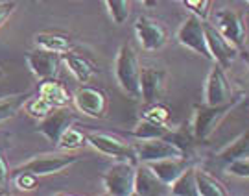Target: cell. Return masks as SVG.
<instances>
[{
	"instance_id": "6da1fadb",
	"label": "cell",
	"mask_w": 249,
	"mask_h": 196,
	"mask_svg": "<svg viewBox=\"0 0 249 196\" xmlns=\"http://www.w3.org/2000/svg\"><path fill=\"white\" fill-rule=\"evenodd\" d=\"M242 102V97H234L231 102L227 104H220V106H209V104H196L194 106V113H192V120H190V132L194 135L196 141H207L211 139L216 128L220 126L227 113H231L234 107Z\"/></svg>"
},
{
	"instance_id": "7a4b0ae2",
	"label": "cell",
	"mask_w": 249,
	"mask_h": 196,
	"mask_svg": "<svg viewBox=\"0 0 249 196\" xmlns=\"http://www.w3.org/2000/svg\"><path fill=\"white\" fill-rule=\"evenodd\" d=\"M115 78L120 89L133 100H141V63L131 45H122L115 58Z\"/></svg>"
},
{
	"instance_id": "3957f363",
	"label": "cell",
	"mask_w": 249,
	"mask_h": 196,
	"mask_svg": "<svg viewBox=\"0 0 249 196\" xmlns=\"http://www.w3.org/2000/svg\"><path fill=\"white\" fill-rule=\"evenodd\" d=\"M135 169L137 163L133 161H115L104 172L102 181L104 189L109 196H131L135 183Z\"/></svg>"
},
{
	"instance_id": "277c9868",
	"label": "cell",
	"mask_w": 249,
	"mask_h": 196,
	"mask_svg": "<svg viewBox=\"0 0 249 196\" xmlns=\"http://www.w3.org/2000/svg\"><path fill=\"white\" fill-rule=\"evenodd\" d=\"M78 156L74 154H39L34 156L26 163L18 165L13 169V172H32L36 176H50V174H59L65 169L78 163Z\"/></svg>"
},
{
	"instance_id": "5b68a950",
	"label": "cell",
	"mask_w": 249,
	"mask_h": 196,
	"mask_svg": "<svg viewBox=\"0 0 249 196\" xmlns=\"http://www.w3.org/2000/svg\"><path fill=\"white\" fill-rule=\"evenodd\" d=\"M179 45H183L185 48L192 50L194 54L201 56L205 59H211V52L207 46V37H205V19L197 17L194 13H190L179 26L178 34H176Z\"/></svg>"
},
{
	"instance_id": "8992f818",
	"label": "cell",
	"mask_w": 249,
	"mask_h": 196,
	"mask_svg": "<svg viewBox=\"0 0 249 196\" xmlns=\"http://www.w3.org/2000/svg\"><path fill=\"white\" fill-rule=\"evenodd\" d=\"M135 34H137V39H139L141 46L148 52L160 50L168 43V30H166V26L157 19L150 17V15H141L135 20Z\"/></svg>"
},
{
	"instance_id": "52a82bcc",
	"label": "cell",
	"mask_w": 249,
	"mask_h": 196,
	"mask_svg": "<svg viewBox=\"0 0 249 196\" xmlns=\"http://www.w3.org/2000/svg\"><path fill=\"white\" fill-rule=\"evenodd\" d=\"M87 144H90L100 154L109 156L116 161H133V163H137V154H135L133 144L124 143L116 135L92 132V134L87 135Z\"/></svg>"
},
{
	"instance_id": "ba28073f",
	"label": "cell",
	"mask_w": 249,
	"mask_h": 196,
	"mask_svg": "<svg viewBox=\"0 0 249 196\" xmlns=\"http://www.w3.org/2000/svg\"><path fill=\"white\" fill-rule=\"evenodd\" d=\"M232 89L229 78L225 74V69L214 63V67L207 74L203 87V104L209 106H220V104H227L232 100Z\"/></svg>"
},
{
	"instance_id": "9c48e42d",
	"label": "cell",
	"mask_w": 249,
	"mask_h": 196,
	"mask_svg": "<svg viewBox=\"0 0 249 196\" xmlns=\"http://www.w3.org/2000/svg\"><path fill=\"white\" fill-rule=\"evenodd\" d=\"M72 102H74V107L83 115L92 117V118H104L107 115L109 100H107L106 93L98 87L81 85L80 89L74 93Z\"/></svg>"
},
{
	"instance_id": "30bf717a",
	"label": "cell",
	"mask_w": 249,
	"mask_h": 196,
	"mask_svg": "<svg viewBox=\"0 0 249 196\" xmlns=\"http://www.w3.org/2000/svg\"><path fill=\"white\" fill-rule=\"evenodd\" d=\"M214 24L216 30L222 34L229 43L236 46L238 50L244 48L246 43V22L238 11L229 8H222L214 15Z\"/></svg>"
},
{
	"instance_id": "8fae6325",
	"label": "cell",
	"mask_w": 249,
	"mask_h": 196,
	"mask_svg": "<svg viewBox=\"0 0 249 196\" xmlns=\"http://www.w3.org/2000/svg\"><path fill=\"white\" fill-rule=\"evenodd\" d=\"M205 37H207V46H209V52H211V58L216 65H220L222 69H229L234 59L238 58V48L229 43L225 37L205 20Z\"/></svg>"
},
{
	"instance_id": "7c38bea8",
	"label": "cell",
	"mask_w": 249,
	"mask_h": 196,
	"mask_svg": "<svg viewBox=\"0 0 249 196\" xmlns=\"http://www.w3.org/2000/svg\"><path fill=\"white\" fill-rule=\"evenodd\" d=\"M74 122H76V115L67 106L53 107L48 115L41 118V122L37 126V132L45 135L50 143L57 144L61 135L65 134V130L71 128Z\"/></svg>"
},
{
	"instance_id": "4fadbf2b",
	"label": "cell",
	"mask_w": 249,
	"mask_h": 196,
	"mask_svg": "<svg viewBox=\"0 0 249 196\" xmlns=\"http://www.w3.org/2000/svg\"><path fill=\"white\" fill-rule=\"evenodd\" d=\"M26 63L28 67H30V71H32V74L39 81L50 80V78H55L59 69H61L63 54L36 48V50H30L26 54Z\"/></svg>"
},
{
	"instance_id": "5bb4252c",
	"label": "cell",
	"mask_w": 249,
	"mask_h": 196,
	"mask_svg": "<svg viewBox=\"0 0 249 196\" xmlns=\"http://www.w3.org/2000/svg\"><path fill=\"white\" fill-rule=\"evenodd\" d=\"M137 161L139 163H151V161L166 159V157H179L185 156L176 144L168 139H142L133 144ZM187 157V156H185Z\"/></svg>"
},
{
	"instance_id": "9a60e30c",
	"label": "cell",
	"mask_w": 249,
	"mask_h": 196,
	"mask_svg": "<svg viewBox=\"0 0 249 196\" xmlns=\"http://www.w3.org/2000/svg\"><path fill=\"white\" fill-rule=\"evenodd\" d=\"M166 85V71L157 67H141V100L144 104L159 102Z\"/></svg>"
},
{
	"instance_id": "2e32d148",
	"label": "cell",
	"mask_w": 249,
	"mask_h": 196,
	"mask_svg": "<svg viewBox=\"0 0 249 196\" xmlns=\"http://www.w3.org/2000/svg\"><path fill=\"white\" fill-rule=\"evenodd\" d=\"M133 195H137V196L170 195V185L162 183V181L155 176V172L150 169L148 163H141V165L135 169Z\"/></svg>"
},
{
	"instance_id": "e0dca14e",
	"label": "cell",
	"mask_w": 249,
	"mask_h": 196,
	"mask_svg": "<svg viewBox=\"0 0 249 196\" xmlns=\"http://www.w3.org/2000/svg\"><path fill=\"white\" fill-rule=\"evenodd\" d=\"M148 165H150V169L155 172V176H157L162 183L172 185V183L181 176V172L185 169H188L192 163H190L188 157H185V156H179V157H166V159L151 161Z\"/></svg>"
},
{
	"instance_id": "ac0fdd59",
	"label": "cell",
	"mask_w": 249,
	"mask_h": 196,
	"mask_svg": "<svg viewBox=\"0 0 249 196\" xmlns=\"http://www.w3.org/2000/svg\"><path fill=\"white\" fill-rule=\"evenodd\" d=\"M39 97H43L46 102H50L53 107H61V106H69L72 102L71 93L67 91V87L63 85L61 81H57L55 78H50V80H41V85H39Z\"/></svg>"
},
{
	"instance_id": "d6986e66",
	"label": "cell",
	"mask_w": 249,
	"mask_h": 196,
	"mask_svg": "<svg viewBox=\"0 0 249 196\" xmlns=\"http://www.w3.org/2000/svg\"><path fill=\"white\" fill-rule=\"evenodd\" d=\"M248 156H249V130L238 135L225 148H222V150L214 156V159L225 167L227 163H231L234 159H240V157H248Z\"/></svg>"
},
{
	"instance_id": "ffe728a7",
	"label": "cell",
	"mask_w": 249,
	"mask_h": 196,
	"mask_svg": "<svg viewBox=\"0 0 249 196\" xmlns=\"http://www.w3.org/2000/svg\"><path fill=\"white\" fill-rule=\"evenodd\" d=\"M63 63L69 67L71 74L80 81V83H87V81L96 74V67H94L89 59H85V58H81V56H78V54H74V52L63 54Z\"/></svg>"
},
{
	"instance_id": "44dd1931",
	"label": "cell",
	"mask_w": 249,
	"mask_h": 196,
	"mask_svg": "<svg viewBox=\"0 0 249 196\" xmlns=\"http://www.w3.org/2000/svg\"><path fill=\"white\" fill-rule=\"evenodd\" d=\"M34 43L37 48L50 50V52L65 54L72 50V41L63 34H53V32H41L34 36Z\"/></svg>"
},
{
	"instance_id": "7402d4cb",
	"label": "cell",
	"mask_w": 249,
	"mask_h": 196,
	"mask_svg": "<svg viewBox=\"0 0 249 196\" xmlns=\"http://www.w3.org/2000/svg\"><path fill=\"white\" fill-rule=\"evenodd\" d=\"M168 124H162V122H155V120H150V118H141L135 128L131 130V135L135 139L142 141V139H164L166 135L170 134Z\"/></svg>"
},
{
	"instance_id": "603a6c76",
	"label": "cell",
	"mask_w": 249,
	"mask_h": 196,
	"mask_svg": "<svg viewBox=\"0 0 249 196\" xmlns=\"http://www.w3.org/2000/svg\"><path fill=\"white\" fill-rule=\"evenodd\" d=\"M170 195L174 196H199L196 183V169L190 165L185 169L172 185H170Z\"/></svg>"
},
{
	"instance_id": "cb8c5ba5",
	"label": "cell",
	"mask_w": 249,
	"mask_h": 196,
	"mask_svg": "<svg viewBox=\"0 0 249 196\" xmlns=\"http://www.w3.org/2000/svg\"><path fill=\"white\" fill-rule=\"evenodd\" d=\"M196 183L199 196H227L229 191L220 179H216L205 170L196 169Z\"/></svg>"
},
{
	"instance_id": "d4e9b609",
	"label": "cell",
	"mask_w": 249,
	"mask_h": 196,
	"mask_svg": "<svg viewBox=\"0 0 249 196\" xmlns=\"http://www.w3.org/2000/svg\"><path fill=\"white\" fill-rule=\"evenodd\" d=\"M32 97L30 93H17L0 98V122H6L11 117H15L24 107V102Z\"/></svg>"
},
{
	"instance_id": "484cf974",
	"label": "cell",
	"mask_w": 249,
	"mask_h": 196,
	"mask_svg": "<svg viewBox=\"0 0 249 196\" xmlns=\"http://www.w3.org/2000/svg\"><path fill=\"white\" fill-rule=\"evenodd\" d=\"M59 148H63V150H80V148H83L85 144H87V135L83 134V132H80L78 128H74V126H71V128H67L65 130V134L61 135V139H59Z\"/></svg>"
},
{
	"instance_id": "4316f807",
	"label": "cell",
	"mask_w": 249,
	"mask_h": 196,
	"mask_svg": "<svg viewBox=\"0 0 249 196\" xmlns=\"http://www.w3.org/2000/svg\"><path fill=\"white\" fill-rule=\"evenodd\" d=\"M104 2H106V8L111 19L115 20V24H124L129 17L131 0H104Z\"/></svg>"
},
{
	"instance_id": "83f0119b",
	"label": "cell",
	"mask_w": 249,
	"mask_h": 196,
	"mask_svg": "<svg viewBox=\"0 0 249 196\" xmlns=\"http://www.w3.org/2000/svg\"><path fill=\"white\" fill-rule=\"evenodd\" d=\"M52 109H53L52 104H50V102H46L45 98L39 97V95H37V97H34V95H32V97L24 102V111H26L30 117L39 118V120H41L43 117L48 115Z\"/></svg>"
},
{
	"instance_id": "f1b7e54d",
	"label": "cell",
	"mask_w": 249,
	"mask_h": 196,
	"mask_svg": "<svg viewBox=\"0 0 249 196\" xmlns=\"http://www.w3.org/2000/svg\"><path fill=\"white\" fill-rule=\"evenodd\" d=\"M144 118H150V120H155V122H162V124H168L170 118V109L164 104L160 102H153V104H148L146 109L142 111Z\"/></svg>"
},
{
	"instance_id": "f546056e",
	"label": "cell",
	"mask_w": 249,
	"mask_h": 196,
	"mask_svg": "<svg viewBox=\"0 0 249 196\" xmlns=\"http://www.w3.org/2000/svg\"><path fill=\"white\" fill-rule=\"evenodd\" d=\"M185 8H188L194 15L201 17L207 20L209 13H211V6H213V0H179Z\"/></svg>"
},
{
	"instance_id": "4dcf8cb0",
	"label": "cell",
	"mask_w": 249,
	"mask_h": 196,
	"mask_svg": "<svg viewBox=\"0 0 249 196\" xmlns=\"http://www.w3.org/2000/svg\"><path fill=\"white\" fill-rule=\"evenodd\" d=\"M225 170H227L231 176L249 179V156L248 157H240V159H234V161H231V163H227V165H225Z\"/></svg>"
},
{
	"instance_id": "1f68e13d",
	"label": "cell",
	"mask_w": 249,
	"mask_h": 196,
	"mask_svg": "<svg viewBox=\"0 0 249 196\" xmlns=\"http://www.w3.org/2000/svg\"><path fill=\"white\" fill-rule=\"evenodd\" d=\"M37 178L32 172H13V181L18 191H34L37 187Z\"/></svg>"
},
{
	"instance_id": "d6a6232c",
	"label": "cell",
	"mask_w": 249,
	"mask_h": 196,
	"mask_svg": "<svg viewBox=\"0 0 249 196\" xmlns=\"http://www.w3.org/2000/svg\"><path fill=\"white\" fill-rule=\"evenodd\" d=\"M15 9H17L15 0H0V28L4 26L6 20L15 13Z\"/></svg>"
},
{
	"instance_id": "836d02e7",
	"label": "cell",
	"mask_w": 249,
	"mask_h": 196,
	"mask_svg": "<svg viewBox=\"0 0 249 196\" xmlns=\"http://www.w3.org/2000/svg\"><path fill=\"white\" fill-rule=\"evenodd\" d=\"M8 174H9V167H8V163H6L4 154L0 152V183H2V181H6Z\"/></svg>"
},
{
	"instance_id": "e575fe53",
	"label": "cell",
	"mask_w": 249,
	"mask_h": 196,
	"mask_svg": "<svg viewBox=\"0 0 249 196\" xmlns=\"http://www.w3.org/2000/svg\"><path fill=\"white\" fill-rule=\"evenodd\" d=\"M238 54H240V58L244 59V63L248 65V69H249V52L248 50H242V52H238Z\"/></svg>"
},
{
	"instance_id": "d590c367",
	"label": "cell",
	"mask_w": 249,
	"mask_h": 196,
	"mask_svg": "<svg viewBox=\"0 0 249 196\" xmlns=\"http://www.w3.org/2000/svg\"><path fill=\"white\" fill-rule=\"evenodd\" d=\"M144 6H148V8H153V6H157V0H141Z\"/></svg>"
},
{
	"instance_id": "8d00e7d4",
	"label": "cell",
	"mask_w": 249,
	"mask_h": 196,
	"mask_svg": "<svg viewBox=\"0 0 249 196\" xmlns=\"http://www.w3.org/2000/svg\"><path fill=\"white\" fill-rule=\"evenodd\" d=\"M2 76H4V71H2V67H0V78H2Z\"/></svg>"
},
{
	"instance_id": "74e56055",
	"label": "cell",
	"mask_w": 249,
	"mask_h": 196,
	"mask_svg": "<svg viewBox=\"0 0 249 196\" xmlns=\"http://www.w3.org/2000/svg\"><path fill=\"white\" fill-rule=\"evenodd\" d=\"M246 2H249V0H246Z\"/></svg>"
}]
</instances>
